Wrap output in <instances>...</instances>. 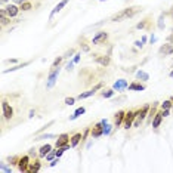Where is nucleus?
<instances>
[{"label": "nucleus", "mask_w": 173, "mask_h": 173, "mask_svg": "<svg viewBox=\"0 0 173 173\" xmlns=\"http://www.w3.org/2000/svg\"><path fill=\"white\" fill-rule=\"evenodd\" d=\"M142 6H132V8H126L123 9L121 12H118V14L113 15L109 18L111 22H120V21H124V19H129V18H133L135 15H138L139 12H142Z\"/></svg>", "instance_id": "f257e3e1"}, {"label": "nucleus", "mask_w": 173, "mask_h": 173, "mask_svg": "<svg viewBox=\"0 0 173 173\" xmlns=\"http://www.w3.org/2000/svg\"><path fill=\"white\" fill-rule=\"evenodd\" d=\"M2 116H3V121H6V120L10 121L15 116V109L12 107V104H9L6 101V96H3V99H2Z\"/></svg>", "instance_id": "f03ea898"}, {"label": "nucleus", "mask_w": 173, "mask_h": 173, "mask_svg": "<svg viewBox=\"0 0 173 173\" xmlns=\"http://www.w3.org/2000/svg\"><path fill=\"white\" fill-rule=\"evenodd\" d=\"M108 39H109V34L107 33V31H104V30H101V31H98L95 36H93V39H92V44H95V46H105L107 43H108Z\"/></svg>", "instance_id": "7ed1b4c3"}, {"label": "nucleus", "mask_w": 173, "mask_h": 173, "mask_svg": "<svg viewBox=\"0 0 173 173\" xmlns=\"http://www.w3.org/2000/svg\"><path fill=\"white\" fill-rule=\"evenodd\" d=\"M59 72H61V67H51V71H49V76H47L46 89H52L53 86L56 84V80H58Z\"/></svg>", "instance_id": "20e7f679"}, {"label": "nucleus", "mask_w": 173, "mask_h": 173, "mask_svg": "<svg viewBox=\"0 0 173 173\" xmlns=\"http://www.w3.org/2000/svg\"><path fill=\"white\" fill-rule=\"evenodd\" d=\"M92 58H93V61L98 64V65H101V67H104V68H107L109 64H111V58H109V55H99V53H93L92 55Z\"/></svg>", "instance_id": "39448f33"}, {"label": "nucleus", "mask_w": 173, "mask_h": 173, "mask_svg": "<svg viewBox=\"0 0 173 173\" xmlns=\"http://www.w3.org/2000/svg\"><path fill=\"white\" fill-rule=\"evenodd\" d=\"M135 118H136V111L133 109H129L126 111V117H124V123H123V126H124V129H130L133 126V121Z\"/></svg>", "instance_id": "423d86ee"}, {"label": "nucleus", "mask_w": 173, "mask_h": 173, "mask_svg": "<svg viewBox=\"0 0 173 173\" xmlns=\"http://www.w3.org/2000/svg\"><path fill=\"white\" fill-rule=\"evenodd\" d=\"M104 135V123L102 121H98L96 124L90 129V136L92 139H96V138H99Z\"/></svg>", "instance_id": "0eeeda50"}, {"label": "nucleus", "mask_w": 173, "mask_h": 173, "mask_svg": "<svg viewBox=\"0 0 173 173\" xmlns=\"http://www.w3.org/2000/svg\"><path fill=\"white\" fill-rule=\"evenodd\" d=\"M30 163H31V157L27 154V155H21V158H19V161H18V170L19 172H27L28 170V166H30Z\"/></svg>", "instance_id": "6e6552de"}, {"label": "nucleus", "mask_w": 173, "mask_h": 173, "mask_svg": "<svg viewBox=\"0 0 173 173\" xmlns=\"http://www.w3.org/2000/svg\"><path fill=\"white\" fill-rule=\"evenodd\" d=\"M5 10H6V15L9 16V18H16L18 15H19V12H21V9H19V6H16V3H14V5H8L6 8H5Z\"/></svg>", "instance_id": "1a4fd4ad"}, {"label": "nucleus", "mask_w": 173, "mask_h": 173, "mask_svg": "<svg viewBox=\"0 0 173 173\" xmlns=\"http://www.w3.org/2000/svg\"><path fill=\"white\" fill-rule=\"evenodd\" d=\"M136 30H146V31H151V30H152L151 16H146L144 21H141L139 24H136Z\"/></svg>", "instance_id": "9d476101"}, {"label": "nucleus", "mask_w": 173, "mask_h": 173, "mask_svg": "<svg viewBox=\"0 0 173 173\" xmlns=\"http://www.w3.org/2000/svg\"><path fill=\"white\" fill-rule=\"evenodd\" d=\"M70 135L68 133H61L59 136L56 138V144H55V148H61V146H65L70 144Z\"/></svg>", "instance_id": "9b49d317"}, {"label": "nucleus", "mask_w": 173, "mask_h": 173, "mask_svg": "<svg viewBox=\"0 0 173 173\" xmlns=\"http://www.w3.org/2000/svg\"><path fill=\"white\" fill-rule=\"evenodd\" d=\"M68 2H70V0H61V2L52 9V12H51V15H49V21H52L53 19V16L58 14V12H61V10H62V8H65L67 5H68Z\"/></svg>", "instance_id": "f8f14e48"}, {"label": "nucleus", "mask_w": 173, "mask_h": 173, "mask_svg": "<svg viewBox=\"0 0 173 173\" xmlns=\"http://www.w3.org/2000/svg\"><path fill=\"white\" fill-rule=\"evenodd\" d=\"M127 88H129V81L124 80V79H120V80H117L113 84V89L117 90V92H123V90H126Z\"/></svg>", "instance_id": "ddd939ff"}, {"label": "nucleus", "mask_w": 173, "mask_h": 173, "mask_svg": "<svg viewBox=\"0 0 173 173\" xmlns=\"http://www.w3.org/2000/svg\"><path fill=\"white\" fill-rule=\"evenodd\" d=\"M124 117H126V111H117L116 116H114V126L116 127H120L123 123H124Z\"/></svg>", "instance_id": "4468645a"}, {"label": "nucleus", "mask_w": 173, "mask_h": 173, "mask_svg": "<svg viewBox=\"0 0 173 173\" xmlns=\"http://www.w3.org/2000/svg\"><path fill=\"white\" fill-rule=\"evenodd\" d=\"M81 141H83V135H81L80 132H76V133H74L72 136L70 138V145H71V148H76Z\"/></svg>", "instance_id": "2eb2a0df"}, {"label": "nucleus", "mask_w": 173, "mask_h": 173, "mask_svg": "<svg viewBox=\"0 0 173 173\" xmlns=\"http://www.w3.org/2000/svg\"><path fill=\"white\" fill-rule=\"evenodd\" d=\"M158 53H160V55H164V56L173 55V43H166V44H163L161 47H160Z\"/></svg>", "instance_id": "dca6fc26"}, {"label": "nucleus", "mask_w": 173, "mask_h": 173, "mask_svg": "<svg viewBox=\"0 0 173 173\" xmlns=\"http://www.w3.org/2000/svg\"><path fill=\"white\" fill-rule=\"evenodd\" d=\"M40 169H42V161L36 158V160H33V161L30 163L27 172H30V173H37V172H40Z\"/></svg>", "instance_id": "f3484780"}, {"label": "nucleus", "mask_w": 173, "mask_h": 173, "mask_svg": "<svg viewBox=\"0 0 173 173\" xmlns=\"http://www.w3.org/2000/svg\"><path fill=\"white\" fill-rule=\"evenodd\" d=\"M163 113H161V111H157V114L154 116V118H152V123H151V124H152V129H158L160 127V124H161V121H163Z\"/></svg>", "instance_id": "a211bd4d"}, {"label": "nucleus", "mask_w": 173, "mask_h": 173, "mask_svg": "<svg viewBox=\"0 0 173 173\" xmlns=\"http://www.w3.org/2000/svg\"><path fill=\"white\" fill-rule=\"evenodd\" d=\"M129 90H136V92H142V90H145L146 89V86L144 84V83H141V81H133V83H130L129 84V88H127Z\"/></svg>", "instance_id": "6ab92c4d"}, {"label": "nucleus", "mask_w": 173, "mask_h": 173, "mask_svg": "<svg viewBox=\"0 0 173 173\" xmlns=\"http://www.w3.org/2000/svg\"><path fill=\"white\" fill-rule=\"evenodd\" d=\"M135 77H136V80H139V81H148L150 80V74L144 70H138L135 72Z\"/></svg>", "instance_id": "aec40b11"}, {"label": "nucleus", "mask_w": 173, "mask_h": 173, "mask_svg": "<svg viewBox=\"0 0 173 173\" xmlns=\"http://www.w3.org/2000/svg\"><path fill=\"white\" fill-rule=\"evenodd\" d=\"M52 151V145L51 144H46L43 146H40V150H39V157L40 158H46V155Z\"/></svg>", "instance_id": "412c9836"}, {"label": "nucleus", "mask_w": 173, "mask_h": 173, "mask_svg": "<svg viewBox=\"0 0 173 173\" xmlns=\"http://www.w3.org/2000/svg\"><path fill=\"white\" fill-rule=\"evenodd\" d=\"M98 90L95 89V88H92V89H89V90H86V92H81L79 96H77V101H81V99H86V98H89V96H92V95H95Z\"/></svg>", "instance_id": "4be33fe9"}, {"label": "nucleus", "mask_w": 173, "mask_h": 173, "mask_svg": "<svg viewBox=\"0 0 173 173\" xmlns=\"http://www.w3.org/2000/svg\"><path fill=\"white\" fill-rule=\"evenodd\" d=\"M114 93H116V90L111 88V89H104L101 93H99V96L101 98H104V99H108V98H113L114 96Z\"/></svg>", "instance_id": "5701e85b"}, {"label": "nucleus", "mask_w": 173, "mask_h": 173, "mask_svg": "<svg viewBox=\"0 0 173 173\" xmlns=\"http://www.w3.org/2000/svg\"><path fill=\"white\" fill-rule=\"evenodd\" d=\"M31 62L30 61H27V62H22V64H18V65H14V67H10V68H8V70H5L3 71V74H8V72H12V71H16V70H19V68H22V67H27V65H30Z\"/></svg>", "instance_id": "b1692460"}, {"label": "nucleus", "mask_w": 173, "mask_h": 173, "mask_svg": "<svg viewBox=\"0 0 173 173\" xmlns=\"http://www.w3.org/2000/svg\"><path fill=\"white\" fill-rule=\"evenodd\" d=\"M58 138L56 135H52V133H43V135H37L34 141H43V139H55Z\"/></svg>", "instance_id": "393cba45"}, {"label": "nucleus", "mask_w": 173, "mask_h": 173, "mask_svg": "<svg viewBox=\"0 0 173 173\" xmlns=\"http://www.w3.org/2000/svg\"><path fill=\"white\" fill-rule=\"evenodd\" d=\"M86 113V108L84 107H80V108H77L76 111L72 113V116H70V120H76L77 117H80L81 114H84Z\"/></svg>", "instance_id": "a878e982"}, {"label": "nucleus", "mask_w": 173, "mask_h": 173, "mask_svg": "<svg viewBox=\"0 0 173 173\" xmlns=\"http://www.w3.org/2000/svg\"><path fill=\"white\" fill-rule=\"evenodd\" d=\"M19 9H21L22 12H27V10L34 9V6H33V3H31V2H24V3H21V5H19Z\"/></svg>", "instance_id": "bb28decb"}, {"label": "nucleus", "mask_w": 173, "mask_h": 173, "mask_svg": "<svg viewBox=\"0 0 173 173\" xmlns=\"http://www.w3.org/2000/svg\"><path fill=\"white\" fill-rule=\"evenodd\" d=\"M172 107H173V102H172L170 99H167V101H164V102L160 104V108H161V109H170Z\"/></svg>", "instance_id": "cd10ccee"}, {"label": "nucleus", "mask_w": 173, "mask_h": 173, "mask_svg": "<svg viewBox=\"0 0 173 173\" xmlns=\"http://www.w3.org/2000/svg\"><path fill=\"white\" fill-rule=\"evenodd\" d=\"M116 126H111V124H104V135L105 136H108V135H111V132H113V129H114Z\"/></svg>", "instance_id": "c85d7f7f"}, {"label": "nucleus", "mask_w": 173, "mask_h": 173, "mask_svg": "<svg viewBox=\"0 0 173 173\" xmlns=\"http://www.w3.org/2000/svg\"><path fill=\"white\" fill-rule=\"evenodd\" d=\"M80 46H81V51H83V52H90V46H89L88 42L84 40V37H83V43H81Z\"/></svg>", "instance_id": "c756f323"}, {"label": "nucleus", "mask_w": 173, "mask_h": 173, "mask_svg": "<svg viewBox=\"0 0 173 173\" xmlns=\"http://www.w3.org/2000/svg\"><path fill=\"white\" fill-rule=\"evenodd\" d=\"M19 158H21V155H15V157H9L8 160H9V163L10 164H18V161H19Z\"/></svg>", "instance_id": "7c9ffc66"}, {"label": "nucleus", "mask_w": 173, "mask_h": 173, "mask_svg": "<svg viewBox=\"0 0 173 173\" xmlns=\"http://www.w3.org/2000/svg\"><path fill=\"white\" fill-rule=\"evenodd\" d=\"M0 170H2V172H8V173H10V172H12V167L6 166V163H5V161H2V164H0Z\"/></svg>", "instance_id": "2f4dec72"}, {"label": "nucleus", "mask_w": 173, "mask_h": 173, "mask_svg": "<svg viewBox=\"0 0 173 173\" xmlns=\"http://www.w3.org/2000/svg\"><path fill=\"white\" fill-rule=\"evenodd\" d=\"M55 157H56V151H53V150H52L51 152H49V154L46 155V161H52V160H53Z\"/></svg>", "instance_id": "473e14b6"}, {"label": "nucleus", "mask_w": 173, "mask_h": 173, "mask_svg": "<svg viewBox=\"0 0 173 173\" xmlns=\"http://www.w3.org/2000/svg\"><path fill=\"white\" fill-rule=\"evenodd\" d=\"M72 55H76V51H74V49H70V51H67L62 56H64V59H68V58L72 56Z\"/></svg>", "instance_id": "72a5a7b5"}, {"label": "nucleus", "mask_w": 173, "mask_h": 173, "mask_svg": "<svg viewBox=\"0 0 173 173\" xmlns=\"http://www.w3.org/2000/svg\"><path fill=\"white\" fill-rule=\"evenodd\" d=\"M76 101H77V98H65L64 104H65V105H72Z\"/></svg>", "instance_id": "f704fd0d"}, {"label": "nucleus", "mask_w": 173, "mask_h": 173, "mask_svg": "<svg viewBox=\"0 0 173 173\" xmlns=\"http://www.w3.org/2000/svg\"><path fill=\"white\" fill-rule=\"evenodd\" d=\"M62 59H64V56H58L55 61H53V64H52V67H59V64L62 62Z\"/></svg>", "instance_id": "c9c22d12"}, {"label": "nucleus", "mask_w": 173, "mask_h": 173, "mask_svg": "<svg viewBox=\"0 0 173 173\" xmlns=\"http://www.w3.org/2000/svg\"><path fill=\"white\" fill-rule=\"evenodd\" d=\"M80 56H81V53H80V52H77L76 55H74V58H72L74 64H79V62H80Z\"/></svg>", "instance_id": "e433bc0d"}, {"label": "nucleus", "mask_w": 173, "mask_h": 173, "mask_svg": "<svg viewBox=\"0 0 173 173\" xmlns=\"http://www.w3.org/2000/svg\"><path fill=\"white\" fill-rule=\"evenodd\" d=\"M28 155H30V157H36V155H39V152H37L36 148H31L30 152H28Z\"/></svg>", "instance_id": "4c0bfd02"}, {"label": "nucleus", "mask_w": 173, "mask_h": 173, "mask_svg": "<svg viewBox=\"0 0 173 173\" xmlns=\"http://www.w3.org/2000/svg\"><path fill=\"white\" fill-rule=\"evenodd\" d=\"M59 163V157H55L53 160H52V161H51V164H49V166H51V167H53V166H56Z\"/></svg>", "instance_id": "58836bf2"}, {"label": "nucleus", "mask_w": 173, "mask_h": 173, "mask_svg": "<svg viewBox=\"0 0 173 173\" xmlns=\"http://www.w3.org/2000/svg\"><path fill=\"white\" fill-rule=\"evenodd\" d=\"M72 67H74V61H70V62L65 65V70H68V71H71L72 70Z\"/></svg>", "instance_id": "ea45409f"}, {"label": "nucleus", "mask_w": 173, "mask_h": 173, "mask_svg": "<svg viewBox=\"0 0 173 173\" xmlns=\"http://www.w3.org/2000/svg\"><path fill=\"white\" fill-rule=\"evenodd\" d=\"M161 113H163V117H169L170 116V109H161Z\"/></svg>", "instance_id": "a19ab883"}, {"label": "nucleus", "mask_w": 173, "mask_h": 173, "mask_svg": "<svg viewBox=\"0 0 173 173\" xmlns=\"http://www.w3.org/2000/svg\"><path fill=\"white\" fill-rule=\"evenodd\" d=\"M142 44H144V42H139V40L135 42V46H136V47H142Z\"/></svg>", "instance_id": "79ce46f5"}, {"label": "nucleus", "mask_w": 173, "mask_h": 173, "mask_svg": "<svg viewBox=\"0 0 173 173\" xmlns=\"http://www.w3.org/2000/svg\"><path fill=\"white\" fill-rule=\"evenodd\" d=\"M24 2H28V0H14V3H16V5H21Z\"/></svg>", "instance_id": "37998d69"}, {"label": "nucleus", "mask_w": 173, "mask_h": 173, "mask_svg": "<svg viewBox=\"0 0 173 173\" xmlns=\"http://www.w3.org/2000/svg\"><path fill=\"white\" fill-rule=\"evenodd\" d=\"M6 62H10V64H15V62H16V59H8Z\"/></svg>", "instance_id": "c03bdc74"}, {"label": "nucleus", "mask_w": 173, "mask_h": 173, "mask_svg": "<svg viewBox=\"0 0 173 173\" xmlns=\"http://www.w3.org/2000/svg\"><path fill=\"white\" fill-rule=\"evenodd\" d=\"M8 2H9V0H0V5H2V6H3V5H6Z\"/></svg>", "instance_id": "a18cd8bd"}, {"label": "nucleus", "mask_w": 173, "mask_h": 173, "mask_svg": "<svg viewBox=\"0 0 173 173\" xmlns=\"http://www.w3.org/2000/svg\"><path fill=\"white\" fill-rule=\"evenodd\" d=\"M150 42H151V44H152V43H154V42H155V37H154V34H152V36H151V39H150Z\"/></svg>", "instance_id": "49530a36"}, {"label": "nucleus", "mask_w": 173, "mask_h": 173, "mask_svg": "<svg viewBox=\"0 0 173 173\" xmlns=\"http://www.w3.org/2000/svg\"><path fill=\"white\" fill-rule=\"evenodd\" d=\"M28 117H30V118H31V117H34V109H31V111H30V116H28Z\"/></svg>", "instance_id": "de8ad7c7"}, {"label": "nucleus", "mask_w": 173, "mask_h": 173, "mask_svg": "<svg viewBox=\"0 0 173 173\" xmlns=\"http://www.w3.org/2000/svg\"><path fill=\"white\" fill-rule=\"evenodd\" d=\"M170 77H173V70L170 71Z\"/></svg>", "instance_id": "09e8293b"}, {"label": "nucleus", "mask_w": 173, "mask_h": 173, "mask_svg": "<svg viewBox=\"0 0 173 173\" xmlns=\"http://www.w3.org/2000/svg\"><path fill=\"white\" fill-rule=\"evenodd\" d=\"M170 101H172V102H173V96H172V98H170Z\"/></svg>", "instance_id": "8fccbe9b"}, {"label": "nucleus", "mask_w": 173, "mask_h": 173, "mask_svg": "<svg viewBox=\"0 0 173 173\" xmlns=\"http://www.w3.org/2000/svg\"><path fill=\"white\" fill-rule=\"evenodd\" d=\"M99 2H104V0H99Z\"/></svg>", "instance_id": "3c124183"}]
</instances>
